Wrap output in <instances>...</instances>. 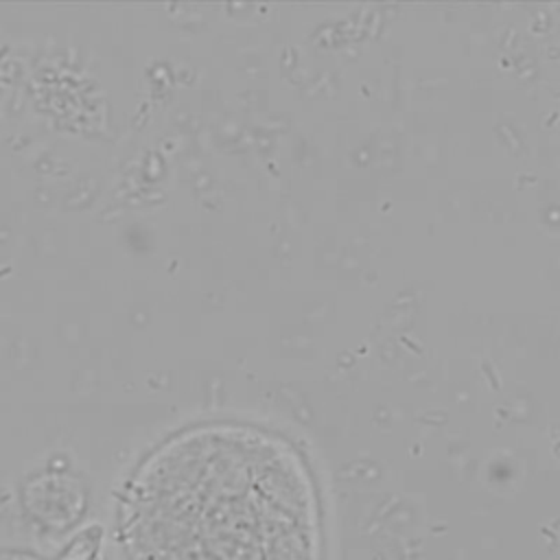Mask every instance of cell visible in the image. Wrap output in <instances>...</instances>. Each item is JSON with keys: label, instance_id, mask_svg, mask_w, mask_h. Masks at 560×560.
Segmentation results:
<instances>
[{"label": "cell", "instance_id": "1", "mask_svg": "<svg viewBox=\"0 0 560 560\" xmlns=\"http://www.w3.org/2000/svg\"><path fill=\"white\" fill-rule=\"evenodd\" d=\"M129 560H322V518L304 459L247 424H206L164 442L133 475Z\"/></svg>", "mask_w": 560, "mask_h": 560}]
</instances>
